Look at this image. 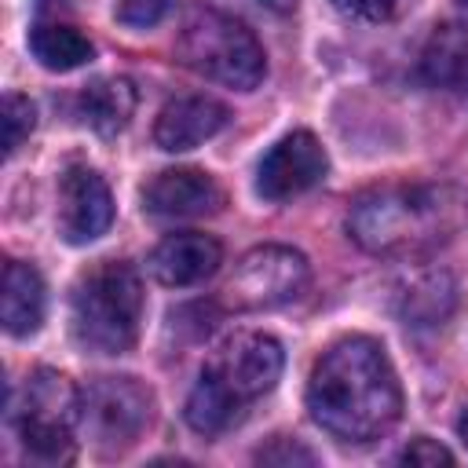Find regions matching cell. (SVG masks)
<instances>
[{"mask_svg":"<svg viewBox=\"0 0 468 468\" xmlns=\"http://www.w3.org/2000/svg\"><path fill=\"white\" fill-rule=\"evenodd\" d=\"M260 4H263V7H271V11H278V15H289L300 0H260Z\"/></svg>","mask_w":468,"mask_h":468,"instance_id":"cb8c5ba5","label":"cell"},{"mask_svg":"<svg viewBox=\"0 0 468 468\" xmlns=\"http://www.w3.org/2000/svg\"><path fill=\"white\" fill-rule=\"evenodd\" d=\"M208 369L241 402H252L278 384V377L285 369V351L271 333H234L230 340L219 344Z\"/></svg>","mask_w":468,"mask_h":468,"instance_id":"9c48e42d","label":"cell"},{"mask_svg":"<svg viewBox=\"0 0 468 468\" xmlns=\"http://www.w3.org/2000/svg\"><path fill=\"white\" fill-rule=\"evenodd\" d=\"M33 128H37V106L18 91L4 95V154L7 157L29 139Z\"/></svg>","mask_w":468,"mask_h":468,"instance_id":"d6986e66","label":"cell"},{"mask_svg":"<svg viewBox=\"0 0 468 468\" xmlns=\"http://www.w3.org/2000/svg\"><path fill=\"white\" fill-rule=\"evenodd\" d=\"M223 263V245L201 230H176L150 252V274L168 289H186L212 278Z\"/></svg>","mask_w":468,"mask_h":468,"instance_id":"4fadbf2b","label":"cell"},{"mask_svg":"<svg viewBox=\"0 0 468 468\" xmlns=\"http://www.w3.org/2000/svg\"><path fill=\"white\" fill-rule=\"evenodd\" d=\"M113 223V194L106 179L88 168L73 165L58 179V234L69 245H88L102 238Z\"/></svg>","mask_w":468,"mask_h":468,"instance_id":"30bf717a","label":"cell"},{"mask_svg":"<svg viewBox=\"0 0 468 468\" xmlns=\"http://www.w3.org/2000/svg\"><path fill=\"white\" fill-rule=\"evenodd\" d=\"M73 336L84 351L124 355L139 340L143 322V282L132 263L99 260L88 267L69 296Z\"/></svg>","mask_w":468,"mask_h":468,"instance_id":"3957f363","label":"cell"},{"mask_svg":"<svg viewBox=\"0 0 468 468\" xmlns=\"http://www.w3.org/2000/svg\"><path fill=\"white\" fill-rule=\"evenodd\" d=\"M457 431H461V439H464V446H468V410L461 413V420H457Z\"/></svg>","mask_w":468,"mask_h":468,"instance_id":"d4e9b609","label":"cell"},{"mask_svg":"<svg viewBox=\"0 0 468 468\" xmlns=\"http://www.w3.org/2000/svg\"><path fill=\"white\" fill-rule=\"evenodd\" d=\"M256 461H260V464H278V468H289V464H318V457H314L303 442L285 439V435H278L274 442L260 446V450H256Z\"/></svg>","mask_w":468,"mask_h":468,"instance_id":"ffe728a7","label":"cell"},{"mask_svg":"<svg viewBox=\"0 0 468 468\" xmlns=\"http://www.w3.org/2000/svg\"><path fill=\"white\" fill-rule=\"evenodd\" d=\"M329 168L325 146L318 143L314 132H289L282 135L256 165V194L267 201H289L303 190H311L314 183H322Z\"/></svg>","mask_w":468,"mask_h":468,"instance_id":"ba28073f","label":"cell"},{"mask_svg":"<svg viewBox=\"0 0 468 468\" xmlns=\"http://www.w3.org/2000/svg\"><path fill=\"white\" fill-rule=\"evenodd\" d=\"M29 51L44 69H55V73H69V69L91 62V55H95L91 40L66 22H37L29 29Z\"/></svg>","mask_w":468,"mask_h":468,"instance_id":"e0dca14e","label":"cell"},{"mask_svg":"<svg viewBox=\"0 0 468 468\" xmlns=\"http://www.w3.org/2000/svg\"><path fill=\"white\" fill-rule=\"evenodd\" d=\"M450 205L435 186H373L351 201L347 230L373 256H417L450 234Z\"/></svg>","mask_w":468,"mask_h":468,"instance_id":"7a4b0ae2","label":"cell"},{"mask_svg":"<svg viewBox=\"0 0 468 468\" xmlns=\"http://www.w3.org/2000/svg\"><path fill=\"white\" fill-rule=\"evenodd\" d=\"M183 62L234 91H252L267 73V55L256 33L223 11H197L179 37Z\"/></svg>","mask_w":468,"mask_h":468,"instance_id":"5b68a950","label":"cell"},{"mask_svg":"<svg viewBox=\"0 0 468 468\" xmlns=\"http://www.w3.org/2000/svg\"><path fill=\"white\" fill-rule=\"evenodd\" d=\"M44 307H48V292H44V278L33 263L22 260H7L4 267V292H0V318L4 329L11 336H33L44 322Z\"/></svg>","mask_w":468,"mask_h":468,"instance_id":"5bb4252c","label":"cell"},{"mask_svg":"<svg viewBox=\"0 0 468 468\" xmlns=\"http://www.w3.org/2000/svg\"><path fill=\"white\" fill-rule=\"evenodd\" d=\"M311 420L340 442H373L402 417L399 373L373 336H344L322 351L307 380Z\"/></svg>","mask_w":468,"mask_h":468,"instance_id":"6da1fadb","label":"cell"},{"mask_svg":"<svg viewBox=\"0 0 468 468\" xmlns=\"http://www.w3.org/2000/svg\"><path fill=\"white\" fill-rule=\"evenodd\" d=\"M329 4L355 22H384L395 11V0H329Z\"/></svg>","mask_w":468,"mask_h":468,"instance_id":"603a6c76","label":"cell"},{"mask_svg":"<svg viewBox=\"0 0 468 468\" xmlns=\"http://www.w3.org/2000/svg\"><path fill=\"white\" fill-rule=\"evenodd\" d=\"M241 413H245V402L205 366L201 377H197V384L186 395V410H183L186 424L197 435L212 439V435H223L227 428H234L241 420Z\"/></svg>","mask_w":468,"mask_h":468,"instance_id":"9a60e30c","label":"cell"},{"mask_svg":"<svg viewBox=\"0 0 468 468\" xmlns=\"http://www.w3.org/2000/svg\"><path fill=\"white\" fill-rule=\"evenodd\" d=\"M420 66L431 84H461L468 73V33L461 26H439L424 48Z\"/></svg>","mask_w":468,"mask_h":468,"instance_id":"ac0fdd59","label":"cell"},{"mask_svg":"<svg viewBox=\"0 0 468 468\" xmlns=\"http://www.w3.org/2000/svg\"><path fill=\"white\" fill-rule=\"evenodd\" d=\"M461 4H464V7H468V0H461Z\"/></svg>","mask_w":468,"mask_h":468,"instance_id":"4316f807","label":"cell"},{"mask_svg":"<svg viewBox=\"0 0 468 468\" xmlns=\"http://www.w3.org/2000/svg\"><path fill=\"white\" fill-rule=\"evenodd\" d=\"M154 417V395L135 377H95L80 388V428L99 450L132 446Z\"/></svg>","mask_w":468,"mask_h":468,"instance_id":"8992f818","label":"cell"},{"mask_svg":"<svg viewBox=\"0 0 468 468\" xmlns=\"http://www.w3.org/2000/svg\"><path fill=\"white\" fill-rule=\"evenodd\" d=\"M230 110L212 95H176L161 106L154 121V143L165 154H186L223 132Z\"/></svg>","mask_w":468,"mask_h":468,"instance_id":"7c38bea8","label":"cell"},{"mask_svg":"<svg viewBox=\"0 0 468 468\" xmlns=\"http://www.w3.org/2000/svg\"><path fill=\"white\" fill-rule=\"evenodd\" d=\"M11 417L33 461L62 464L77 450L80 388L58 369H33L22 384V395L11 402Z\"/></svg>","mask_w":468,"mask_h":468,"instance_id":"277c9868","label":"cell"},{"mask_svg":"<svg viewBox=\"0 0 468 468\" xmlns=\"http://www.w3.org/2000/svg\"><path fill=\"white\" fill-rule=\"evenodd\" d=\"M77 113H80V121L91 132H99L106 139L124 132L132 113H135V88H132V80H124V77H99V80H91L80 91V99H77Z\"/></svg>","mask_w":468,"mask_h":468,"instance_id":"2e32d148","label":"cell"},{"mask_svg":"<svg viewBox=\"0 0 468 468\" xmlns=\"http://www.w3.org/2000/svg\"><path fill=\"white\" fill-rule=\"evenodd\" d=\"M402 464H417V468H439V464H453V453L446 450V446H439L435 439H413L406 450H402V457H399Z\"/></svg>","mask_w":468,"mask_h":468,"instance_id":"7402d4cb","label":"cell"},{"mask_svg":"<svg viewBox=\"0 0 468 468\" xmlns=\"http://www.w3.org/2000/svg\"><path fill=\"white\" fill-rule=\"evenodd\" d=\"M172 0H117V18L132 29H146V26H157L165 18Z\"/></svg>","mask_w":468,"mask_h":468,"instance_id":"44dd1931","label":"cell"},{"mask_svg":"<svg viewBox=\"0 0 468 468\" xmlns=\"http://www.w3.org/2000/svg\"><path fill=\"white\" fill-rule=\"evenodd\" d=\"M143 208L161 219H201L223 208V186L205 168H165L143 186Z\"/></svg>","mask_w":468,"mask_h":468,"instance_id":"8fae6325","label":"cell"},{"mask_svg":"<svg viewBox=\"0 0 468 468\" xmlns=\"http://www.w3.org/2000/svg\"><path fill=\"white\" fill-rule=\"evenodd\" d=\"M307 278L311 267L303 252L289 245H256L238 260L227 282V300L238 311H271L296 300L307 289Z\"/></svg>","mask_w":468,"mask_h":468,"instance_id":"52a82bcc","label":"cell"},{"mask_svg":"<svg viewBox=\"0 0 468 468\" xmlns=\"http://www.w3.org/2000/svg\"><path fill=\"white\" fill-rule=\"evenodd\" d=\"M461 88H464V95H468V73H464V80H461Z\"/></svg>","mask_w":468,"mask_h":468,"instance_id":"484cf974","label":"cell"}]
</instances>
